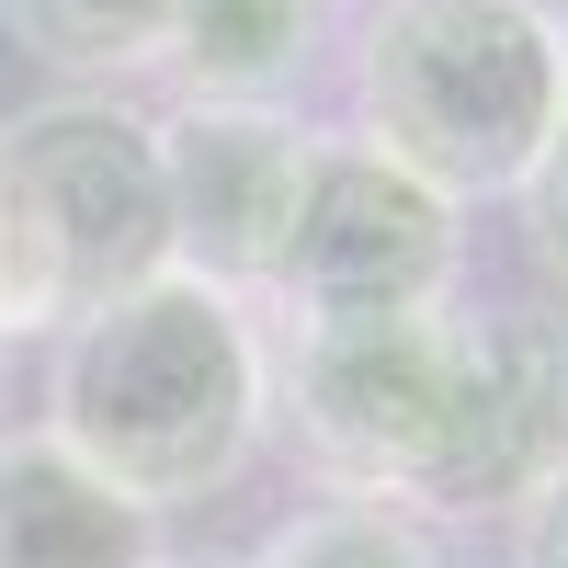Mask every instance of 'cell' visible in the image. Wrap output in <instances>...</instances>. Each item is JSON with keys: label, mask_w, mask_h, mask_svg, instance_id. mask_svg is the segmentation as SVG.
Returning <instances> with one entry per match:
<instances>
[{"label": "cell", "mask_w": 568, "mask_h": 568, "mask_svg": "<svg viewBox=\"0 0 568 568\" xmlns=\"http://www.w3.org/2000/svg\"><path fill=\"white\" fill-rule=\"evenodd\" d=\"M0 433H12V353H0Z\"/></svg>", "instance_id": "2e32d148"}, {"label": "cell", "mask_w": 568, "mask_h": 568, "mask_svg": "<svg viewBox=\"0 0 568 568\" xmlns=\"http://www.w3.org/2000/svg\"><path fill=\"white\" fill-rule=\"evenodd\" d=\"M455 284H466V205L398 171L387 149L318 125L262 307L273 318H409V307H455Z\"/></svg>", "instance_id": "5b68a950"}, {"label": "cell", "mask_w": 568, "mask_h": 568, "mask_svg": "<svg viewBox=\"0 0 568 568\" xmlns=\"http://www.w3.org/2000/svg\"><path fill=\"white\" fill-rule=\"evenodd\" d=\"M58 318H69V296H58V262L34 251V227L12 216V194H0V353H12V342H45Z\"/></svg>", "instance_id": "7c38bea8"}, {"label": "cell", "mask_w": 568, "mask_h": 568, "mask_svg": "<svg viewBox=\"0 0 568 568\" xmlns=\"http://www.w3.org/2000/svg\"><path fill=\"white\" fill-rule=\"evenodd\" d=\"M455 364L466 307L409 318H262V375L284 444L318 466V489H364L433 524V478L455 444Z\"/></svg>", "instance_id": "3957f363"}, {"label": "cell", "mask_w": 568, "mask_h": 568, "mask_svg": "<svg viewBox=\"0 0 568 568\" xmlns=\"http://www.w3.org/2000/svg\"><path fill=\"white\" fill-rule=\"evenodd\" d=\"M240 568H444V535L420 524V511H398V500L318 489L307 511H284Z\"/></svg>", "instance_id": "8fae6325"}, {"label": "cell", "mask_w": 568, "mask_h": 568, "mask_svg": "<svg viewBox=\"0 0 568 568\" xmlns=\"http://www.w3.org/2000/svg\"><path fill=\"white\" fill-rule=\"evenodd\" d=\"M329 45V0H171L160 80L182 103H296Z\"/></svg>", "instance_id": "9c48e42d"}, {"label": "cell", "mask_w": 568, "mask_h": 568, "mask_svg": "<svg viewBox=\"0 0 568 568\" xmlns=\"http://www.w3.org/2000/svg\"><path fill=\"white\" fill-rule=\"evenodd\" d=\"M0 23L34 69H58L69 91H125L160 69L171 0H0Z\"/></svg>", "instance_id": "30bf717a"}, {"label": "cell", "mask_w": 568, "mask_h": 568, "mask_svg": "<svg viewBox=\"0 0 568 568\" xmlns=\"http://www.w3.org/2000/svg\"><path fill=\"white\" fill-rule=\"evenodd\" d=\"M318 125L296 103H171L160 114V194H171V262L227 284V296H273L284 227H296Z\"/></svg>", "instance_id": "8992f818"}, {"label": "cell", "mask_w": 568, "mask_h": 568, "mask_svg": "<svg viewBox=\"0 0 568 568\" xmlns=\"http://www.w3.org/2000/svg\"><path fill=\"white\" fill-rule=\"evenodd\" d=\"M511 568H568V466L511 500Z\"/></svg>", "instance_id": "5bb4252c"}, {"label": "cell", "mask_w": 568, "mask_h": 568, "mask_svg": "<svg viewBox=\"0 0 568 568\" xmlns=\"http://www.w3.org/2000/svg\"><path fill=\"white\" fill-rule=\"evenodd\" d=\"M546 23H557V34H568V0H546Z\"/></svg>", "instance_id": "e0dca14e"}, {"label": "cell", "mask_w": 568, "mask_h": 568, "mask_svg": "<svg viewBox=\"0 0 568 568\" xmlns=\"http://www.w3.org/2000/svg\"><path fill=\"white\" fill-rule=\"evenodd\" d=\"M149 568H240V557H216V546H160Z\"/></svg>", "instance_id": "9a60e30c"}, {"label": "cell", "mask_w": 568, "mask_h": 568, "mask_svg": "<svg viewBox=\"0 0 568 568\" xmlns=\"http://www.w3.org/2000/svg\"><path fill=\"white\" fill-rule=\"evenodd\" d=\"M0 194L58 262L69 318L171 273V194H160V114L125 91H45L0 114Z\"/></svg>", "instance_id": "277c9868"}, {"label": "cell", "mask_w": 568, "mask_h": 568, "mask_svg": "<svg viewBox=\"0 0 568 568\" xmlns=\"http://www.w3.org/2000/svg\"><path fill=\"white\" fill-rule=\"evenodd\" d=\"M524 251H535V273L568 296V103H557V136L535 149V171H524Z\"/></svg>", "instance_id": "4fadbf2b"}, {"label": "cell", "mask_w": 568, "mask_h": 568, "mask_svg": "<svg viewBox=\"0 0 568 568\" xmlns=\"http://www.w3.org/2000/svg\"><path fill=\"white\" fill-rule=\"evenodd\" d=\"M160 511L103 489L69 444L0 433V568H149Z\"/></svg>", "instance_id": "ba28073f"}, {"label": "cell", "mask_w": 568, "mask_h": 568, "mask_svg": "<svg viewBox=\"0 0 568 568\" xmlns=\"http://www.w3.org/2000/svg\"><path fill=\"white\" fill-rule=\"evenodd\" d=\"M557 466H568V307H466L433 524H478V511L511 524V500Z\"/></svg>", "instance_id": "52a82bcc"}, {"label": "cell", "mask_w": 568, "mask_h": 568, "mask_svg": "<svg viewBox=\"0 0 568 568\" xmlns=\"http://www.w3.org/2000/svg\"><path fill=\"white\" fill-rule=\"evenodd\" d=\"M45 444H69L103 489L136 511L216 500L273 433V375H262V307L205 273H149L125 296L45 329Z\"/></svg>", "instance_id": "6da1fadb"}, {"label": "cell", "mask_w": 568, "mask_h": 568, "mask_svg": "<svg viewBox=\"0 0 568 568\" xmlns=\"http://www.w3.org/2000/svg\"><path fill=\"white\" fill-rule=\"evenodd\" d=\"M568 103V34L546 0H364L353 136L455 205H511Z\"/></svg>", "instance_id": "7a4b0ae2"}]
</instances>
